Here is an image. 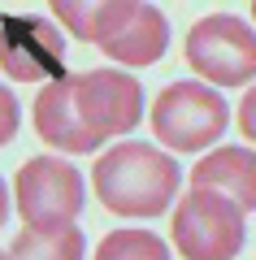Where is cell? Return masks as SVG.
<instances>
[{
	"mask_svg": "<svg viewBox=\"0 0 256 260\" xmlns=\"http://www.w3.org/2000/svg\"><path fill=\"white\" fill-rule=\"evenodd\" d=\"M178 191V160L152 143H118L96 160V200L118 217H161Z\"/></svg>",
	"mask_w": 256,
	"mask_h": 260,
	"instance_id": "6da1fadb",
	"label": "cell"
},
{
	"mask_svg": "<svg viewBox=\"0 0 256 260\" xmlns=\"http://www.w3.org/2000/svg\"><path fill=\"white\" fill-rule=\"evenodd\" d=\"M243 239H247L243 208L213 186H191V195H183V204L174 208V247L183 256L226 260L239 256Z\"/></svg>",
	"mask_w": 256,
	"mask_h": 260,
	"instance_id": "7a4b0ae2",
	"label": "cell"
},
{
	"mask_svg": "<svg viewBox=\"0 0 256 260\" xmlns=\"http://www.w3.org/2000/svg\"><path fill=\"white\" fill-rule=\"evenodd\" d=\"M230 109L204 83H169L152 104V130L169 152H200L221 139Z\"/></svg>",
	"mask_w": 256,
	"mask_h": 260,
	"instance_id": "3957f363",
	"label": "cell"
},
{
	"mask_svg": "<svg viewBox=\"0 0 256 260\" xmlns=\"http://www.w3.org/2000/svg\"><path fill=\"white\" fill-rule=\"evenodd\" d=\"M187 65L204 83H252L256 78V30L243 18L209 13L187 30Z\"/></svg>",
	"mask_w": 256,
	"mask_h": 260,
	"instance_id": "277c9868",
	"label": "cell"
},
{
	"mask_svg": "<svg viewBox=\"0 0 256 260\" xmlns=\"http://www.w3.org/2000/svg\"><path fill=\"white\" fill-rule=\"evenodd\" d=\"M18 208L31 230H61L82 208V178L61 156H35L18 169Z\"/></svg>",
	"mask_w": 256,
	"mask_h": 260,
	"instance_id": "5b68a950",
	"label": "cell"
},
{
	"mask_svg": "<svg viewBox=\"0 0 256 260\" xmlns=\"http://www.w3.org/2000/svg\"><path fill=\"white\" fill-rule=\"evenodd\" d=\"M61 30L48 18L9 13L0 18V70L13 83H44L61 74Z\"/></svg>",
	"mask_w": 256,
	"mask_h": 260,
	"instance_id": "8992f818",
	"label": "cell"
},
{
	"mask_svg": "<svg viewBox=\"0 0 256 260\" xmlns=\"http://www.w3.org/2000/svg\"><path fill=\"white\" fill-rule=\"evenodd\" d=\"M74 104H78V117L100 135H126L135 130V121L144 117V91L130 74L118 70H87V74H74Z\"/></svg>",
	"mask_w": 256,
	"mask_h": 260,
	"instance_id": "52a82bcc",
	"label": "cell"
},
{
	"mask_svg": "<svg viewBox=\"0 0 256 260\" xmlns=\"http://www.w3.org/2000/svg\"><path fill=\"white\" fill-rule=\"evenodd\" d=\"M35 130L39 139L56 152H96L100 148V135H96L87 121L78 117V104H74V74H56L44 83V91L35 95Z\"/></svg>",
	"mask_w": 256,
	"mask_h": 260,
	"instance_id": "ba28073f",
	"label": "cell"
},
{
	"mask_svg": "<svg viewBox=\"0 0 256 260\" xmlns=\"http://www.w3.org/2000/svg\"><path fill=\"white\" fill-rule=\"evenodd\" d=\"M195 186H213V191L230 195L243 213L256 208V152L247 148H217L191 169Z\"/></svg>",
	"mask_w": 256,
	"mask_h": 260,
	"instance_id": "9c48e42d",
	"label": "cell"
},
{
	"mask_svg": "<svg viewBox=\"0 0 256 260\" xmlns=\"http://www.w3.org/2000/svg\"><path fill=\"white\" fill-rule=\"evenodd\" d=\"M48 5L70 26V35L82 39V44H104V39H113L139 13V0H48Z\"/></svg>",
	"mask_w": 256,
	"mask_h": 260,
	"instance_id": "30bf717a",
	"label": "cell"
},
{
	"mask_svg": "<svg viewBox=\"0 0 256 260\" xmlns=\"http://www.w3.org/2000/svg\"><path fill=\"white\" fill-rule=\"evenodd\" d=\"M165 44H169V26H165V13L152 5H139V13L118 30L113 39H104V52L122 65H152L161 61Z\"/></svg>",
	"mask_w": 256,
	"mask_h": 260,
	"instance_id": "8fae6325",
	"label": "cell"
},
{
	"mask_svg": "<svg viewBox=\"0 0 256 260\" xmlns=\"http://www.w3.org/2000/svg\"><path fill=\"white\" fill-rule=\"evenodd\" d=\"M13 256H65V260H74V256H82V234L74 230V221L70 225H61V230H22L18 239H13Z\"/></svg>",
	"mask_w": 256,
	"mask_h": 260,
	"instance_id": "7c38bea8",
	"label": "cell"
},
{
	"mask_svg": "<svg viewBox=\"0 0 256 260\" xmlns=\"http://www.w3.org/2000/svg\"><path fill=\"white\" fill-rule=\"evenodd\" d=\"M100 260H126V256H144V260H161L165 256V243L148 230H113L109 239L100 243L96 251Z\"/></svg>",
	"mask_w": 256,
	"mask_h": 260,
	"instance_id": "4fadbf2b",
	"label": "cell"
},
{
	"mask_svg": "<svg viewBox=\"0 0 256 260\" xmlns=\"http://www.w3.org/2000/svg\"><path fill=\"white\" fill-rule=\"evenodd\" d=\"M18 135V100L9 87H0V143H9Z\"/></svg>",
	"mask_w": 256,
	"mask_h": 260,
	"instance_id": "5bb4252c",
	"label": "cell"
},
{
	"mask_svg": "<svg viewBox=\"0 0 256 260\" xmlns=\"http://www.w3.org/2000/svg\"><path fill=\"white\" fill-rule=\"evenodd\" d=\"M239 130H243L247 139L256 143V87L243 95V104H239Z\"/></svg>",
	"mask_w": 256,
	"mask_h": 260,
	"instance_id": "9a60e30c",
	"label": "cell"
},
{
	"mask_svg": "<svg viewBox=\"0 0 256 260\" xmlns=\"http://www.w3.org/2000/svg\"><path fill=\"white\" fill-rule=\"evenodd\" d=\"M5 217H9V191H5V178H0V225H5Z\"/></svg>",
	"mask_w": 256,
	"mask_h": 260,
	"instance_id": "2e32d148",
	"label": "cell"
},
{
	"mask_svg": "<svg viewBox=\"0 0 256 260\" xmlns=\"http://www.w3.org/2000/svg\"><path fill=\"white\" fill-rule=\"evenodd\" d=\"M252 13H256V0H252Z\"/></svg>",
	"mask_w": 256,
	"mask_h": 260,
	"instance_id": "e0dca14e",
	"label": "cell"
}]
</instances>
